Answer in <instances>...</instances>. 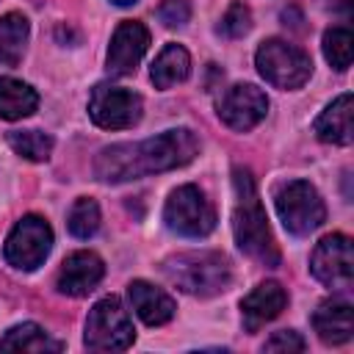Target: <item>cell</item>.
<instances>
[{
	"instance_id": "1",
	"label": "cell",
	"mask_w": 354,
	"mask_h": 354,
	"mask_svg": "<svg viewBox=\"0 0 354 354\" xmlns=\"http://www.w3.org/2000/svg\"><path fill=\"white\" fill-rule=\"evenodd\" d=\"M199 152V138L188 127H171L144 141H124L102 147L94 158V177L100 183H130L147 174L180 169Z\"/></svg>"
},
{
	"instance_id": "2",
	"label": "cell",
	"mask_w": 354,
	"mask_h": 354,
	"mask_svg": "<svg viewBox=\"0 0 354 354\" xmlns=\"http://www.w3.org/2000/svg\"><path fill=\"white\" fill-rule=\"evenodd\" d=\"M232 185H235V207H232V235L241 252L254 257L257 263L277 268L279 266V249L271 235L263 202L257 196L252 171L243 166L232 169Z\"/></svg>"
},
{
	"instance_id": "3",
	"label": "cell",
	"mask_w": 354,
	"mask_h": 354,
	"mask_svg": "<svg viewBox=\"0 0 354 354\" xmlns=\"http://www.w3.org/2000/svg\"><path fill=\"white\" fill-rule=\"evenodd\" d=\"M160 271L177 290H183L188 296H196V299L218 296L232 282L230 260L221 252H210V249L177 252V254L163 260Z\"/></svg>"
},
{
	"instance_id": "4",
	"label": "cell",
	"mask_w": 354,
	"mask_h": 354,
	"mask_svg": "<svg viewBox=\"0 0 354 354\" xmlns=\"http://www.w3.org/2000/svg\"><path fill=\"white\" fill-rule=\"evenodd\" d=\"M277 216L290 235H310L326 221V205L318 188L307 180H288L274 194Z\"/></svg>"
},
{
	"instance_id": "5",
	"label": "cell",
	"mask_w": 354,
	"mask_h": 354,
	"mask_svg": "<svg viewBox=\"0 0 354 354\" xmlns=\"http://www.w3.org/2000/svg\"><path fill=\"white\" fill-rule=\"evenodd\" d=\"M133 340L136 329L119 296H105L88 310L83 332V343L88 351H124L133 346Z\"/></svg>"
},
{
	"instance_id": "6",
	"label": "cell",
	"mask_w": 354,
	"mask_h": 354,
	"mask_svg": "<svg viewBox=\"0 0 354 354\" xmlns=\"http://www.w3.org/2000/svg\"><path fill=\"white\" fill-rule=\"evenodd\" d=\"M163 221L183 238H205L216 230V207L199 185H180L163 205Z\"/></svg>"
},
{
	"instance_id": "7",
	"label": "cell",
	"mask_w": 354,
	"mask_h": 354,
	"mask_svg": "<svg viewBox=\"0 0 354 354\" xmlns=\"http://www.w3.org/2000/svg\"><path fill=\"white\" fill-rule=\"evenodd\" d=\"M254 64H257V72L271 86L285 88V91L301 88L313 75L310 55L301 47L288 44L282 39H266L254 53Z\"/></svg>"
},
{
	"instance_id": "8",
	"label": "cell",
	"mask_w": 354,
	"mask_h": 354,
	"mask_svg": "<svg viewBox=\"0 0 354 354\" xmlns=\"http://www.w3.org/2000/svg\"><path fill=\"white\" fill-rule=\"evenodd\" d=\"M50 249H53V230H50L47 218L28 213L11 227L3 254H6L8 266H14L17 271H33L47 260Z\"/></svg>"
},
{
	"instance_id": "9",
	"label": "cell",
	"mask_w": 354,
	"mask_h": 354,
	"mask_svg": "<svg viewBox=\"0 0 354 354\" xmlns=\"http://www.w3.org/2000/svg\"><path fill=\"white\" fill-rule=\"evenodd\" d=\"M88 116L102 130H127L144 116V100L124 86L97 83L88 97Z\"/></svg>"
},
{
	"instance_id": "10",
	"label": "cell",
	"mask_w": 354,
	"mask_h": 354,
	"mask_svg": "<svg viewBox=\"0 0 354 354\" xmlns=\"http://www.w3.org/2000/svg\"><path fill=\"white\" fill-rule=\"evenodd\" d=\"M310 271L321 285H326L332 290H348L351 279H354L351 238L343 232L324 235L310 254Z\"/></svg>"
},
{
	"instance_id": "11",
	"label": "cell",
	"mask_w": 354,
	"mask_h": 354,
	"mask_svg": "<svg viewBox=\"0 0 354 354\" xmlns=\"http://www.w3.org/2000/svg\"><path fill=\"white\" fill-rule=\"evenodd\" d=\"M266 113H268V97L252 83H235L218 100V119L238 133L257 127L266 119Z\"/></svg>"
},
{
	"instance_id": "12",
	"label": "cell",
	"mask_w": 354,
	"mask_h": 354,
	"mask_svg": "<svg viewBox=\"0 0 354 354\" xmlns=\"http://www.w3.org/2000/svg\"><path fill=\"white\" fill-rule=\"evenodd\" d=\"M149 47V30L144 22L138 19H124L119 22V28L111 36V47H108V72L116 77L133 75L136 66L141 64L144 53Z\"/></svg>"
},
{
	"instance_id": "13",
	"label": "cell",
	"mask_w": 354,
	"mask_h": 354,
	"mask_svg": "<svg viewBox=\"0 0 354 354\" xmlns=\"http://www.w3.org/2000/svg\"><path fill=\"white\" fill-rule=\"evenodd\" d=\"M105 277V263L97 252L91 249H77L72 252L61 268H58V277H55V288L64 293V296H88L100 279Z\"/></svg>"
},
{
	"instance_id": "14",
	"label": "cell",
	"mask_w": 354,
	"mask_h": 354,
	"mask_svg": "<svg viewBox=\"0 0 354 354\" xmlns=\"http://www.w3.org/2000/svg\"><path fill=\"white\" fill-rule=\"evenodd\" d=\"M285 304H288V290L277 279L260 282L252 293L241 299V318H243L246 332H257L260 326L274 321L285 310Z\"/></svg>"
},
{
	"instance_id": "15",
	"label": "cell",
	"mask_w": 354,
	"mask_h": 354,
	"mask_svg": "<svg viewBox=\"0 0 354 354\" xmlns=\"http://www.w3.org/2000/svg\"><path fill=\"white\" fill-rule=\"evenodd\" d=\"M313 326L315 335L326 343V346H343L351 340L354 335V315H351V301L348 299H326L318 304V310L313 313Z\"/></svg>"
},
{
	"instance_id": "16",
	"label": "cell",
	"mask_w": 354,
	"mask_h": 354,
	"mask_svg": "<svg viewBox=\"0 0 354 354\" xmlns=\"http://www.w3.org/2000/svg\"><path fill=\"white\" fill-rule=\"evenodd\" d=\"M127 296H130V304H133L136 315L147 326H163L174 318V310H177L174 299L166 290L147 282V279H133L127 285Z\"/></svg>"
},
{
	"instance_id": "17",
	"label": "cell",
	"mask_w": 354,
	"mask_h": 354,
	"mask_svg": "<svg viewBox=\"0 0 354 354\" xmlns=\"http://www.w3.org/2000/svg\"><path fill=\"white\" fill-rule=\"evenodd\" d=\"M315 136L324 144H337L346 147L354 141V108H351V94H340L337 100H332L315 119L313 124Z\"/></svg>"
},
{
	"instance_id": "18",
	"label": "cell",
	"mask_w": 354,
	"mask_h": 354,
	"mask_svg": "<svg viewBox=\"0 0 354 354\" xmlns=\"http://www.w3.org/2000/svg\"><path fill=\"white\" fill-rule=\"evenodd\" d=\"M30 36V22L19 11H8L0 17V66H17L25 55V44Z\"/></svg>"
},
{
	"instance_id": "19",
	"label": "cell",
	"mask_w": 354,
	"mask_h": 354,
	"mask_svg": "<svg viewBox=\"0 0 354 354\" xmlns=\"http://www.w3.org/2000/svg\"><path fill=\"white\" fill-rule=\"evenodd\" d=\"M188 75H191V55L183 44H166L158 53L152 72H149L155 88H171L177 83H183Z\"/></svg>"
},
{
	"instance_id": "20",
	"label": "cell",
	"mask_w": 354,
	"mask_h": 354,
	"mask_svg": "<svg viewBox=\"0 0 354 354\" xmlns=\"http://www.w3.org/2000/svg\"><path fill=\"white\" fill-rule=\"evenodd\" d=\"M0 348L3 351H30V354H47V351H61L64 343L61 340H53L39 324L33 321H25V324H17L11 326L3 340H0Z\"/></svg>"
},
{
	"instance_id": "21",
	"label": "cell",
	"mask_w": 354,
	"mask_h": 354,
	"mask_svg": "<svg viewBox=\"0 0 354 354\" xmlns=\"http://www.w3.org/2000/svg\"><path fill=\"white\" fill-rule=\"evenodd\" d=\"M39 108V94L33 86L17 77H0V119L17 122Z\"/></svg>"
},
{
	"instance_id": "22",
	"label": "cell",
	"mask_w": 354,
	"mask_h": 354,
	"mask_svg": "<svg viewBox=\"0 0 354 354\" xmlns=\"http://www.w3.org/2000/svg\"><path fill=\"white\" fill-rule=\"evenodd\" d=\"M8 147L25 160H47L53 152V136L41 130H8Z\"/></svg>"
},
{
	"instance_id": "23",
	"label": "cell",
	"mask_w": 354,
	"mask_h": 354,
	"mask_svg": "<svg viewBox=\"0 0 354 354\" xmlns=\"http://www.w3.org/2000/svg\"><path fill=\"white\" fill-rule=\"evenodd\" d=\"M351 44H354V36L348 28H343V25L329 28L321 39L324 58L329 61V66H335L337 72H346L351 66Z\"/></svg>"
},
{
	"instance_id": "24",
	"label": "cell",
	"mask_w": 354,
	"mask_h": 354,
	"mask_svg": "<svg viewBox=\"0 0 354 354\" xmlns=\"http://www.w3.org/2000/svg\"><path fill=\"white\" fill-rule=\"evenodd\" d=\"M66 227L75 238H91L97 230H100V205L88 196H80L75 199V205L69 207V216H66Z\"/></svg>"
},
{
	"instance_id": "25",
	"label": "cell",
	"mask_w": 354,
	"mask_h": 354,
	"mask_svg": "<svg viewBox=\"0 0 354 354\" xmlns=\"http://www.w3.org/2000/svg\"><path fill=\"white\" fill-rule=\"evenodd\" d=\"M249 30H252V11H249V6L241 3V0L230 3V8H227L224 17H221L218 33L227 36V39H241V36H246Z\"/></svg>"
},
{
	"instance_id": "26",
	"label": "cell",
	"mask_w": 354,
	"mask_h": 354,
	"mask_svg": "<svg viewBox=\"0 0 354 354\" xmlns=\"http://www.w3.org/2000/svg\"><path fill=\"white\" fill-rule=\"evenodd\" d=\"M158 19L166 28H180L191 19V3L188 0H163L158 6Z\"/></svg>"
},
{
	"instance_id": "27",
	"label": "cell",
	"mask_w": 354,
	"mask_h": 354,
	"mask_svg": "<svg viewBox=\"0 0 354 354\" xmlns=\"http://www.w3.org/2000/svg\"><path fill=\"white\" fill-rule=\"evenodd\" d=\"M304 348H307L304 337L293 329H279L263 343V351H304Z\"/></svg>"
},
{
	"instance_id": "28",
	"label": "cell",
	"mask_w": 354,
	"mask_h": 354,
	"mask_svg": "<svg viewBox=\"0 0 354 354\" xmlns=\"http://www.w3.org/2000/svg\"><path fill=\"white\" fill-rule=\"evenodd\" d=\"M111 3H113V6H133L136 0H111Z\"/></svg>"
}]
</instances>
